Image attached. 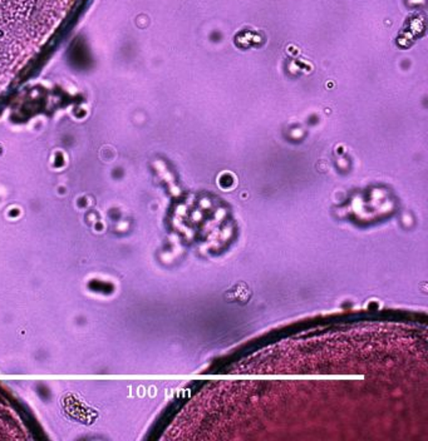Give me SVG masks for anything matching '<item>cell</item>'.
I'll use <instances>...</instances> for the list:
<instances>
[{
  "instance_id": "6da1fadb",
  "label": "cell",
  "mask_w": 428,
  "mask_h": 441,
  "mask_svg": "<svg viewBox=\"0 0 428 441\" xmlns=\"http://www.w3.org/2000/svg\"><path fill=\"white\" fill-rule=\"evenodd\" d=\"M225 299L228 302H239V304H246L251 297V289L245 282H238L234 285L231 289H228L224 294Z\"/></svg>"
}]
</instances>
